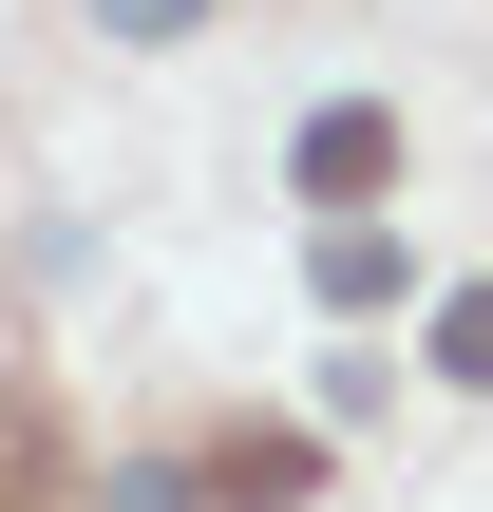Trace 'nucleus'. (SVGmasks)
<instances>
[{
  "instance_id": "5",
  "label": "nucleus",
  "mask_w": 493,
  "mask_h": 512,
  "mask_svg": "<svg viewBox=\"0 0 493 512\" xmlns=\"http://www.w3.org/2000/svg\"><path fill=\"white\" fill-rule=\"evenodd\" d=\"M95 19H114V38H190L209 0H95Z\"/></svg>"
},
{
  "instance_id": "4",
  "label": "nucleus",
  "mask_w": 493,
  "mask_h": 512,
  "mask_svg": "<svg viewBox=\"0 0 493 512\" xmlns=\"http://www.w3.org/2000/svg\"><path fill=\"white\" fill-rule=\"evenodd\" d=\"M437 380H475V399H493V285H456V304H437Z\"/></svg>"
},
{
  "instance_id": "3",
  "label": "nucleus",
  "mask_w": 493,
  "mask_h": 512,
  "mask_svg": "<svg viewBox=\"0 0 493 512\" xmlns=\"http://www.w3.org/2000/svg\"><path fill=\"white\" fill-rule=\"evenodd\" d=\"M209 494H228V512H304V494H323V456H304V437H228Z\"/></svg>"
},
{
  "instance_id": "2",
  "label": "nucleus",
  "mask_w": 493,
  "mask_h": 512,
  "mask_svg": "<svg viewBox=\"0 0 493 512\" xmlns=\"http://www.w3.org/2000/svg\"><path fill=\"white\" fill-rule=\"evenodd\" d=\"M304 285H323V304H399V228H380V209H342V228L304 247Z\"/></svg>"
},
{
  "instance_id": "1",
  "label": "nucleus",
  "mask_w": 493,
  "mask_h": 512,
  "mask_svg": "<svg viewBox=\"0 0 493 512\" xmlns=\"http://www.w3.org/2000/svg\"><path fill=\"white\" fill-rule=\"evenodd\" d=\"M380 171H399V114H380V95H342V114H304V190H323V209H361Z\"/></svg>"
}]
</instances>
